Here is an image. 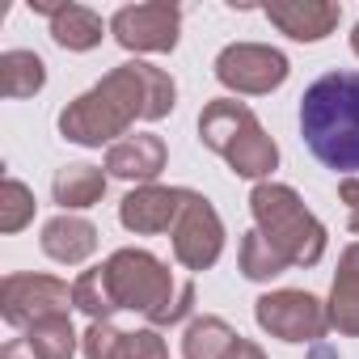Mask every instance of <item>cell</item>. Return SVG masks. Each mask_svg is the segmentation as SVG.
I'll list each match as a JSON object with an SVG mask.
<instances>
[{
    "label": "cell",
    "mask_w": 359,
    "mask_h": 359,
    "mask_svg": "<svg viewBox=\"0 0 359 359\" xmlns=\"http://www.w3.org/2000/svg\"><path fill=\"white\" fill-rule=\"evenodd\" d=\"M287 72H292L287 55L266 43H229L216 55V81L229 93H245V97L275 93L287 81Z\"/></svg>",
    "instance_id": "8"
},
{
    "label": "cell",
    "mask_w": 359,
    "mask_h": 359,
    "mask_svg": "<svg viewBox=\"0 0 359 359\" xmlns=\"http://www.w3.org/2000/svg\"><path fill=\"white\" fill-rule=\"evenodd\" d=\"M76 309L72 287L55 275H5L0 279V317L13 330H30L47 317H68Z\"/></svg>",
    "instance_id": "7"
},
{
    "label": "cell",
    "mask_w": 359,
    "mask_h": 359,
    "mask_svg": "<svg viewBox=\"0 0 359 359\" xmlns=\"http://www.w3.org/2000/svg\"><path fill=\"white\" fill-rule=\"evenodd\" d=\"M229 359H266V351L258 342H250V338H237L233 351H229Z\"/></svg>",
    "instance_id": "25"
},
{
    "label": "cell",
    "mask_w": 359,
    "mask_h": 359,
    "mask_svg": "<svg viewBox=\"0 0 359 359\" xmlns=\"http://www.w3.org/2000/svg\"><path fill=\"white\" fill-rule=\"evenodd\" d=\"M34 191L22 182V177H5L0 187V233H22L34 220Z\"/></svg>",
    "instance_id": "24"
},
{
    "label": "cell",
    "mask_w": 359,
    "mask_h": 359,
    "mask_svg": "<svg viewBox=\"0 0 359 359\" xmlns=\"http://www.w3.org/2000/svg\"><path fill=\"white\" fill-rule=\"evenodd\" d=\"M102 34H106V26L89 5H68L64 0L55 9V18H51V39L64 51H93L102 43Z\"/></svg>",
    "instance_id": "18"
},
{
    "label": "cell",
    "mask_w": 359,
    "mask_h": 359,
    "mask_svg": "<svg viewBox=\"0 0 359 359\" xmlns=\"http://www.w3.org/2000/svg\"><path fill=\"white\" fill-rule=\"evenodd\" d=\"M106 279L114 292V304L127 313H140L152 330L187 321L195 309V283H173L169 266L148 250H114L106 262Z\"/></svg>",
    "instance_id": "3"
},
{
    "label": "cell",
    "mask_w": 359,
    "mask_h": 359,
    "mask_svg": "<svg viewBox=\"0 0 359 359\" xmlns=\"http://www.w3.org/2000/svg\"><path fill=\"white\" fill-rule=\"evenodd\" d=\"M22 342L30 346L34 359H72L81 338H76V330H72L68 317H47V321H34L22 334Z\"/></svg>",
    "instance_id": "21"
},
{
    "label": "cell",
    "mask_w": 359,
    "mask_h": 359,
    "mask_svg": "<svg viewBox=\"0 0 359 359\" xmlns=\"http://www.w3.org/2000/svg\"><path fill=\"white\" fill-rule=\"evenodd\" d=\"M237 338L241 334L224 317H195L182 334V355L187 359H229Z\"/></svg>",
    "instance_id": "20"
},
{
    "label": "cell",
    "mask_w": 359,
    "mask_h": 359,
    "mask_svg": "<svg viewBox=\"0 0 359 359\" xmlns=\"http://www.w3.org/2000/svg\"><path fill=\"white\" fill-rule=\"evenodd\" d=\"M237 266H241V275H245V279H254V283H271V279H279V275L287 271V262H283V258L271 250V241H266L258 229L241 237Z\"/></svg>",
    "instance_id": "22"
},
{
    "label": "cell",
    "mask_w": 359,
    "mask_h": 359,
    "mask_svg": "<svg viewBox=\"0 0 359 359\" xmlns=\"http://www.w3.org/2000/svg\"><path fill=\"white\" fill-rule=\"evenodd\" d=\"M85 359H169L165 338L148 325V330H118L114 321H89V330L81 334Z\"/></svg>",
    "instance_id": "12"
},
{
    "label": "cell",
    "mask_w": 359,
    "mask_h": 359,
    "mask_svg": "<svg viewBox=\"0 0 359 359\" xmlns=\"http://www.w3.org/2000/svg\"><path fill=\"white\" fill-rule=\"evenodd\" d=\"M191 191L187 187H135L123 195L118 203V224L135 237H156V233H173L177 216H182Z\"/></svg>",
    "instance_id": "11"
},
{
    "label": "cell",
    "mask_w": 359,
    "mask_h": 359,
    "mask_svg": "<svg viewBox=\"0 0 359 359\" xmlns=\"http://www.w3.org/2000/svg\"><path fill=\"white\" fill-rule=\"evenodd\" d=\"M254 229L287 266H317L325 258V224L304 208V199L283 182H258L250 191Z\"/></svg>",
    "instance_id": "5"
},
{
    "label": "cell",
    "mask_w": 359,
    "mask_h": 359,
    "mask_svg": "<svg viewBox=\"0 0 359 359\" xmlns=\"http://www.w3.org/2000/svg\"><path fill=\"white\" fill-rule=\"evenodd\" d=\"M254 317L258 325L279 338V342H321L330 330V313L313 292L300 287H279L254 300Z\"/></svg>",
    "instance_id": "6"
},
{
    "label": "cell",
    "mask_w": 359,
    "mask_h": 359,
    "mask_svg": "<svg viewBox=\"0 0 359 359\" xmlns=\"http://www.w3.org/2000/svg\"><path fill=\"white\" fill-rule=\"evenodd\" d=\"M262 13L279 34L296 43H321L342 22V5H334V0H271Z\"/></svg>",
    "instance_id": "13"
},
{
    "label": "cell",
    "mask_w": 359,
    "mask_h": 359,
    "mask_svg": "<svg viewBox=\"0 0 359 359\" xmlns=\"http://www.w3.org/2000/svg\"><path fill=\"white\" fill-rule=\"evenodd\" d=\"M93 250H97V229H93L85 216L64 212V216H55V220L43 224V254H47L51 262H60V266H81Z\"/></svg>",
    "instance_id": "15"
},
{
    "label": "cell",
    "mask_w": 359,
    "mask_h": 359,
    "mask_svg": "<svg viewBox=\"0 0 359 359\" xmlns=\"http://www.w3.org/2000/svg\"><path fill=\"white\" fill-rule=\"evenodd\" d=\"M351 51L359 55V22H355V30H351Z\"/></svg>",
    "instance_id": "29"
},
{
    "label": "cell",
    "mask_w": 359,
    "mask_h": 359,
    "mask_svg": "<svg viewBox=\"0 0 359 359\" xmlns=\"http://www.w3.org/2000/svg\"><path fill=\"white\" fill-rule=\"evenodd\" d=\"M173 106H177L173 76L156 64L127 60L60 110V135L81 148H102V144L114 148L118 135L127 140L135 118L161 123L173 114Z\"/></svg>",
    "instance_id": "1"
},
{
    "label": "cell",
    "mask_w": 359,
    "mask_h": 359,
    "mask_svg": "<svg viewBox=\"0 0 359 359\" xmlns=\"http://www.w3.org/2000/svg\"><path fill=\"white\" fill-rule=\"evenodd\" d=\"M169 237H173V258L187 271H208L224 254V220L212 208V199L199 191H191V199H187V208H182Z\"/></svg>",
    "instance_id": "10"
},
{
    "label": "cell",
    "mask_w": 359,
    "mask_h": 359,
    "mask_svg": "<svg viewBox=\"0 0 359 359\" xmlns=\"http://www.w3.org/2000/svg\"><path fill=\"white\" fill-rule=\"evenodd\" d=\"M43 85H47V64L34 51L13 47V51L0 55V97L22 102V97L43 93Z\"/></svg>",
    "instance_id": "19"
},
{
    "label": "cell",
    "mask_w": 359,
    "mask_h": 359,
    "mask_svg": "<svg viewBox=\"0 0 359 359\" xmlns=\"http://www.w3.org/2000/svg\"><path fill=\"white\" fill-rule=\"evenodd\" d=\"M199 140L229 161V169L250 182H271L279 169V144L266 135L258 114L237 97H216L199 110Z\"/></svg>",
    "instance_id": "4"
},
{
    "label": "cell",
    "mask_w": 359,
    "mask_h": 359,
    "mask_svg": "<svg viewBox=\"0 0 359 359\" xmlns=\"http://www.w3.org/2000/svg\"><path fill=\"white\" fill-rule=\"evenodd\" d=\"M72 300H76V309H81L89 321H110V317L118 313L114 292H110V279H106V266L85 271V275L72 283Z\"/></svg>",
    "instance_id": "23"
},
{
    "label": "cell",
    "mask_w": 359,
    "mask_h": 359,
    "mask_svg": "<svg viewBox=\"0 0 359 359\" xmlns=\"http://www.w3.org/2000/svg\"><path fill=\"white\" fill-rule=\"evenodd\" d=\"M313 359H338V351L325 346V342H313Z\"/></svg>",
    "instance_id": "28"
},
{
    "label": "cell",
    "mask_w": 359,
    "mask_h": 359,
    "mask_svg": "<svg viewBox=\"0 0 359 359\" xmlns=\"http://www.w3.org/2000/svg\"><path fill=\"white\" fill-rule=\"evenodd\" d=\"M325 313H330V330L359 338V241L346 245L338 258V275H334Z\"/></svg>",
    "instance_id": "16"
},
{
    "label": "cell",
    "mask_w": 359,
    "mask_h": 359,
    "mask_svg": "<svg viewBox=\"0 0 359 359\" xmlns=\"http://www.w3.org/2000/svg\"><path fill=\"white\" fill-rule=\"evenodd\" d=\"M351 233L359 237V212H351Z\"/></svg>",
    "instance_id": "30"
},
{
    "label": "cell",
    "mask_w": 359,
    "mask_h": 359,
    "mask_svg": "<svg viewBox=\"0 0 359 359\" xmlns=\"http://www.w3.org/2000/svg\"><path fill=\"white\" fill-rule=\"evenodd\" d=\"M338 199L351 212H359V177H342V182H338Z\"/></svg>",
    "instance_id": "26"
},
{
    "label": "cell",
    "mask_w": 359,
    "mask_h": 359,
    "mask_svg": "<svg viewBox=\"0 0 359 359\" xmlns=\"http://www.w3.org/2000/svg\"><path fill=\"white\" fill-rule=\"evenodd\" d=\"M169 161V148L161 135L152 131H135L127 140H118L110 152H106V169L110 177H123V182H135V187H152L156 173L165 169Z\"/></svg>",
    "instance_id": "14"
},
{
    "label": "cell",
    "mask_w": 359,
    "mask_h": 359,
    "mask_svg": "<svg viewBox=\"0 0 359 359\" xmlns=\"http://www.w3.org/2000/svg\"><path fill=\"white\" fill-rule=\"evenodd\" d=\"M0 359H34V355H30V346H26L22 338H13V342H5V351H0Z\"/></svg>",
    "instance_id": "27"
},
{
    "label": "cell",
    "mask_w": 359,
    "mask_h": 359,
    "mask_svg": "<svg viewBox=\"0 0 359 359\" xmlns=\"http://www.w3.org/2000/svg\"><path fill=\"white\" fill-rule=\"evenodd\" d=\"M177 30H182V9L169 0H148V5H123L110 18V34L123 51L135 55H165L177 47Z\"/></svg>",
    "instance_id": "9"
},
{
    "label": "cell",
    "mask_w": 359,
    "mask_h": 359,
    "mask_svg": "<svg viewBox=\"0 0 359 359\" xmlns=\"http://www.w3.org/2000/svg\"><path fill=\"white\" fill-rule=\"evenodd\" d=\"M102 195H106V173L97 165H64L51 177V199L64 212H85V208L102 203Z\"/></svg>",
    "instance_id": "17"
},
{
    "label": "cell",
    "mask_w": 359,
    "mask_h": 359,
    "mask_svg": "<svg viewBox=\"0 0 359 359\" xmlns=\"http://www.w3.org/2000/svg\"><path fill=\"white\" fill-rule=\"evenodd\" d=\"M300 135L325 169L359 177V72H325L304 89Z\"/></svg>",
    "instance_id": "2"
}]
</instances>
